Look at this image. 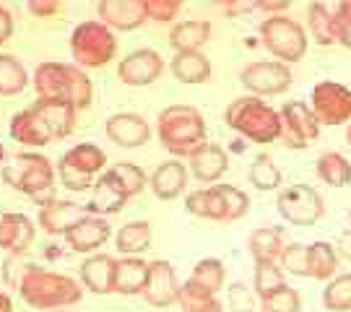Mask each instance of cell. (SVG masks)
I'll return each mask as SVG.
<instances>
[{"label":"cell","instance_id":"obj_27","mask_svg":"<svg viewBox=\"0 0 351 312\" xmlns=\"http://www.w3.org/2000/svg\"><path fill=\"white\" fill-rule=\"evenodd\" d=\"M185 206H188L190 213H195L201 219L226 221V206H224V195H221V185L193 190V193H188V198H185Z\"/></svg>","mask_w":351,"mask_h":312},{"label":"cell","instance_id":"obj_30","mask_svg":"<svg viewBox=\"0 0 351 312\" xmlns=\"http://www.w3.org/2000/svg\"><path fill=\"white\" fill-rule=\"evenodd\" d=\"M255 263H276L284 252V237L278 226H258L247 239Z\"/></svg>","mask_w":351,"mask_h":312},{"label":"cell","instance_id":"obj_49","mask_svg":"<svg viewBox=\"0 0 351 312\" xmlns=\"http://www.w3.org/2000/svg\"><path fill=\"white\" fill-rule=\"evenodd\" d=\"M336 252H339V258L351 263V229L339 235V239H336Z\"/></svg>","mask_w":351,"mask_h":312},{"label":"cell","instance_id":"obj_26","mask_svg":"<svg viewBox=\"0 0 351 312\" xmlns=\"http://www.w3.org/2000/svg\"><path fill=\"white\" fill-rule=\"evenodd\" d=\"M39 115L45 125L50 128L52 138H65L71 136L75 125V107H71L68 101H47V99H37V104H32Z\"/></svg>","mask_w":351,"mask_h":312},{"label":"cell","instance_id":"obj_51","mask_svg":"<svg viewBox=\"0 0 351 312\" xmlns=\"http://www.w3.org/2000/svg\"><path fill=\"white\" fill-rule=\"evenodd\" d=\"M226 13H242V11H250V8H255V3H224L221 5Z\"/></svg>","mask_w":351,"mask_h":312},{"label":"cell","instance_id":"obj_18","mask_svg":"<svg viewBox=\"0 0 351 312\" xmlns=\"http://www.w3.org/2000/svg\"><path fill=\"white\" fill-rule=\"evenodd\" d=\"M110 232H112V226H110L107 219H101V216H91V213H88V216H84L78 224L68 229L65 242H68V248L71 250L86 252V250L101 248V245L110 239Z\"/></svg>","mask_w":351,"mask_h":312},{"label":"cell","instance_id":"obj_55","mask_svg":"<svg viewBox=\"0 0 351 312\" xmlns=\"http://www.w3.org/2000/svg\"><path fill=\"white\" fill-rule=\"evenodd\" d=\"M0 221H3V211H0Z\"/></svg>","mask_w":351,"mask_h":312},{"label":"cell","instance_id":"obj_56","mask_svg":"<svg viewBox=\"0 0 351 312\" xmlns=\"http://www.w3.org/2000/svg\"><path fill=\"white\" fill-rule=\"evenodd\" d=\"M216 312H221V310H216Z\"/></svg>","mask_w":351,"mask_h":312},{"label":"cell","instance_id":"obj_21","mask_svg":"<svg viewBox=\"0 0 351 312\" xmlns=\"http://www.w3.org/2000/svg\"><path fill=\"white\" fill-rule=\"evenodd\" d=\"M190 172L198 177L201 182H213L226 172L229 156L219 143H203L188 156Z\"/></svg>","mask_w":351,"mask_h":312},{"label":"cell","instance_id":"obj_48","mask_svg":"<svg viewBox=\"0 0 351 312\" xmlns=\"http://www.w3.org/2000/svg\"><path fill=\"white\" fill-rule=\"evenodd\" d=\"M289 5H291V0H261V3H255V8L268 11V16H281V11H287Z\"/></svg>","mask_w":351,"mask_h":312},{"label":"cell","instance_id":"obj_3","mask_svg":"<svg viewBox=\"0 0 351 312\" xmlns=\"http://www.w3.org/2000/svg\"><path fill=\"white\" fill-rule=\"evenodd\" d=\"M224 120L232 130L255 143H271L281 138V112H276L271 104L261 97H237L226 107Z\"/></svg>","mask_w":351,"mask_h":312},{"label":"cell","instance_id":"obj_10","mask_svg":"<svg viewBox=\"0 0 351 312\" xmlns=\"http://www.w3.org/2000/svg\"><path fill=\"white\" fill-rule=\"evenodd\" d=\"M291 81H294L291 68L281 60H255L239 71V84L252 91V97H261V99L284 94L291 86Z\"/></svg>","mask_w":351,"mask_h":312},{"label":"cell","instance_id":"obj_43","mask_svg":"<svg viewBox=\"0 0 351 312\" xmlns=\"http://www.w3.org/2000/svg\"><path fill=\"white\" fill-rule=\"evenodd\" d=\"M261 307H263V312H300L302 297L297 289H291L287 284L274 294H268L265 300H261Z\"/></svg>","mask_w":351,"mask_h":312},{"label":"cell","instance_id":"obj_34","mask_svg":"<svg viewBox=\"0 0 351 312\" xmlns=\"http://www.w3.org/2000/svg\"><path fill=\"white\" fill-rule=\"evenodd\" d=\"M307 21H310V37L317 42V45H336L339 37H336V19L333 13L328 11L323 3H313L307 8Z\"/></svg>","mask_w":351,"mask_h":312},{"label":"cell","instance_id":"obj_2","mask_svg":"<svg viewBox=\"0 0 351 312\" xmlns=\"http://www.w3.org/2000/svg\"><path fill=\"white\" fill-rule=\"evenodd\" d=\"M19 294L26 304L37 310H52V307H68L81 302V287L65 274H52L39 265H26L24 276L19 281Z\"/></svg>","mask_w":351,"mask_h":312},{"label":"cell","instance_id":"obj_4","mask_svg":"<svg viewBox=\"0 0 351 312\" xmlns=\"http://www.w3.org/2000/svg\"><path fill=\"white\" fill-rule=\"evenodd\" d=\"M159 138L164 149L175 156H185L206 143V120L190 104H169L159 112Z\"/></svg>","mask_w":351,"mask_h":312},{"label":"cell","instance_id":"obj_29","mask_svg":"<svg viewBox=\"0 0 351 312\" xmlns=\"http://www.w3.org/2000/svg\"><path fill=\"white\" fill-rule=\"evenodd\" d=\"M211 37V24L203 19H190V21H180L172 26L169 32V45L175 47V52H190L201 50L203 45Z\"/></svg>","mask_w":351,"mask_h":312},{"label":"cell","instance_id":"obj_12","mask_svg":"<svg viewBox=\"0 0 351 312\" xmlns=\"http://www.w3.org/2000/svg\"><path fill=\"white\" fill-rule=\"evenodd\" d=\"M320 136V120L315 117L313 107L294 99L281 110V141L289 149H307V143Z\"/></svg>","mask_w":351,"mask_h":312},{"label":"cell","instance_id":"obj_15","mask_svg":"<svg viewBox=\"0 0 351 312\" xmlns=\"http://www.w3.org/2000/svg\"><path fill=\"white\" fill-rule=\"evenodd\" d=\"M177 291H180V284H177L172 263L151 261L146 289H143V297L149 300V304H154V307H167V304L177 302Z\"/></svg>","mask_w":351,"mask_h":312},{"label":"cell","instance_id":"obj_5","mask_svg":"<svg viewBox=\"0 0 351 312\" xmlns=\"http://www.w3.org/2000/svg\"><path fill=\"white\" fill-rule=\"evenodd\" d=\"M3 180L11 187H19L21 193L42 203L52 200V182H55V167L47 156L34 151H21L11 156L3 167Z\"/></svg>","mask_w":351,"mask_h":312},{"label":"cell","instance_id":"obj_38","mask_svg":"<svg viewBox=\"0 0 351 312\" xmlns=\"http://www.w3.org/2000/svg\"><path fill=\"white\" fill-rule=\"evenodd\" d=\"M247 177H250L252 187H258V190H274V187L281 185V169L268 154H258L252 159Z\"/></svg>","mask_w":351,"mask_h":312},{"label":"cell","instance_id":"obj_9","mask_svg":"<svg viewBox=\"0 0 351 312\" xmlns=\"http://www.w3.org/2000/svg\"><path fill=\"white\" fill-rule=\"evenodd\" d=\"M276 208L281 213V219H287L289 224L313 226L326 213V203L313 185L297 182V185H289L278 193Z\"/></svg>","mask_w":351,"mask_h":312},{"label":"cell","instance_id":"obj_44","mask_svg":"<svg viewBox=\"0 0 351 312\" xmlns=\"http://www.w3.org/2000/svg\"><path fill=\"white\" fill-rule=\"evenodd\" d=\"M226 304H229L232 312H252L255 300H252L250 289L245 287V284H239V281H234L232 287L226 289Z\"/></svg>","mask_w":351,"mask_h":312},{"label":"cell","instance_id":"obj_32","mask_svg":"<svg viewBox=\"0 0 351 312\" xmlns=\"http://www.w3.org/2000/svg\"><path fill=\"white\" fill-rule=\"evenodd\" d=\"M307 258H310V276L317 278V281H330L336 278V271H339V252H336V245L330 242H313L307 248Z\"/></svg>","mask_w":351,"mask_h":312},{"label":"cell","instance_id":"obj_19","mask_svg":"<svg viewBox=\"0 0 351 312\" xmlns=\"http://www.w3.org/2000/svg\"><path fill=\"white\" fill-rule=\"evenodd\" d=\"M34 239V224L29 221L24 213L3 211V221H0V248L8 250L11 255H24L26 248Z\"/></svg>","mask_w":351,"mask_h":312},{"label":"cell","instance_id":"obj_20","mask_svg":"<svg viewBox=\"0 0 351 312\" xmlns=\"http://www.w3.org/2000/svg\"><path fill=\"white\" fill-rule=\"evenodd\" d=\"M149 182L156 198L175 200L177 195H182V190L188 185V167L180 162V159L162 162L154 169V175H151Z\"/></svg>","mask_w":351,"mask_h":312},{"label":"cell","instance_id":"obj_6","mask_svg":"<svg viewBox=\"0 0 351 312\" xmlns=\"http://www.w3.org/2000/svg\"><path fill=\"white\" fill-rule=\"evenodd\" d=\"M117 52V39L112 29L101 21H81L71 34V55L75 65L84 68H104Z\"/></svg>","mask_w":351,"mask_h":312},{"label":"cell","instance_id":"obj_39","mask_svg":"<svg viewBox=\"0 0 351 312\" xmlns=\"http://www.w3.org/2000/svg\"><path fill=\"white\" fill-rule=\"evenodd\" d=\"M323 304L330 312L351 310V274H339L328 281V287L323 289Z\"/></svg>","mask_w":351,"mask_h":312},{"label":"cell","instance_id":"obj_35","mask_svg":"<svg viewBox=\"0 0 351 312\" xmlns=\"http://www.w3.org/2000/svg\"><path fill=\"white\" fill-rule=\"evenodd\" d=\"M117 250H123L128 258L138 255L151 245V224L149 221H128L117 229Z\"/></svg>","mask_w":351,"mask_h":312},{"label":"cell","instance_id":"obj_45","mask_svg":"<svg viewBox=\"0 0 351 312\" xmlns=\"http://www.w3.org/2000/svg\"><path fill=\"white\" fill-rule=\"evenodd\" d=\"M143 3H146V16L151 21H159V24L172 21L182 5L180 0H143Z\"/></svg>","mask_w":351,"mask_h":312},{"label":"cell","instance_id":"obj_11","mask_svg":"<svg viewBox=\"0 0 351 312\" xmlns=\"http://www.w3.org/2000/svg\"><path fill=\"white\" fill-rule=\"evenodd\" d=\"M320 125H343L351 120V88L339 81H320L313 86L310 99Z\"/></svg>","mask_w":351,"mask_h":312},{"label":"cell","instance_id":"obj_24","mask_svg":"<svg viewBox=\"0 0 351 312\" xmlns=\"http://www.w3.org/2000/svg\"><path fill=\"white\" fill-rule=\"evenodd\" d=\"M149 278V263L143 258H120L114 265V284L112 291L117 294H141L146 289Z\"/></svg>","mask_w":351,"mask_h":312},{"label":"cell","instance_id":"obj_1","mask_svg":"<svg viewBox=\"0 0 351 312\" xmlns=\"http://www.w3.org/2000/svg\"><path fill=\"white\" fill-rule=\"evenodd\" d=\"M34 88L39 99L68 101L75 110H86L91 104V81L78 65L42 62L34 73Z\"/></svg>","mask_w":351,"mask_h":312},{"label":"cell","instance_id":"obj_13","mask_svg":"<svg viewBox=\"0 0 351 312\" xmlns=\"http://www.w3.org/2000/svg\"><path fill=\"white\" fill-rule=\"evenodd\" d=\"M162 55L156 50L143 47V50L128 52L123 62H120V68H117V75L123 78V84H128V86H149V84H154L162 75Z\"/></svg>","mask_w":351,"mask_h":312},{"label":"cell","instance_id":"obj_50","mask_svg":"<svg viewBox=\"0 0 351 312\" xmlns=\"http://www.w3.org/2000/svg\"><path fill=\"white\" fill-rule=\"evenodd\" d=\"M11 32H13V19H11V13L5 11L3 5H0V45L5 42V39L11 37Z\"/></svg>","mask_w":351,"mask_h":312},{"label":"cell","instance_id":"obj_23","mask_svg":"<svg viewBox=\"0 0 351 312\" xmlns=\"http://www.w3.org/2000/svg\"><path fill=\"white\" fill-rule=\"evenodd\" d=\"M114 265H117V261L112 255H104V252L91 255L81 265V281L94 294H110L114 284Z\"/></svg>","mask_w":351,"mask_h":312},{"label":"cell","instance_id":"obj_54","mask_svg":"<svg viewBox=\"0 0 351 312\" xmlns=\"http://www.w3.org/2000/svg\"><path fill=\"white\" fill-rule=\"evenodd\" d=\"M3 156H5V149H3V146H0V159H3Z\"/></svg>","mask_w":351,"mask_h":312},{"label":"cell","instance_id":"obj_37","mask_svg":"<svg viewBox=\"0 0 351 312\" xmlns=\"http://www.w3.org/2000/svg\"><path fill=\"white\" fill-rule=\"evenodd\" d=\"M26 86V68L16 55H0V94L11 97Z\"/></svg>","mask_w":351,"mask_h":312},{"label":"cell","instance_id":"obj_14","mask_svg":"<svg viewBox=\"0 0 351 312\" xmlns=\"http://www.w3.org/2000/svg\"><path fill=\"white\" fill-rule=\"evenodd\" d=\"M97 11H99L101 24L110 29H120V32L138 29L149 19L143 0H101Z\"/></svg>","mask_w":351,"mask_h":312},{"label":"cell","instance_id":"obj_52","mask_svg":"<svg viewBox=\"0 0 351 312\" xmlns=\"http://www.w3.org/2000/svg\"><path fill=\"white\" fill-rule=\"evenodd\" d=\"M0 312H13V302L5 291H0Z\"/></svg>","mask_w":351,"mask_h":312},{"label":"cell","instance_id":"obj_41","mask_svg":"<svg viewBox=\"0 0 351 312\" xmlns=\"http://www.w3.org/2000/svg\"><path fill=\"white\" fill-rule=\"evenodd\" d=\"M123 203H125V198H123L110 182H104V180L99 177V180L94 182V198H91V203L86 206V211L91 213V216L114 213L123 208Z\"/></svg>","mask_w":351,"mask_h":312},{"label":"cell","instance_id":"obj_53","mask_svg":"<svg viewBox=\"0 0 351 312\" xmlns=\"http://www.w3.org/2000/svg\"><path fill=\"white\" fill-rule=\"evenodd\" d=\"M346 141H349V146H351V125L346 128Z\"/></svg>","mask_w":351,"mask_h":312},{"label":"cell","instance_id":"obj_46","mask_svg":"<svg viewBox=\"0 0 351 312\" xmlns=\"http://www.w3.org/2000/svg\"><path fill=\"white\" fill-rule=\"evenodd\" d=\"M333 19H336V37L346 50H351V0H341L339 8L333 11Z\"/></svg>","mask_w":351,"mask_h":312},{"label":"cell","instance_id":"obj_17","mask_svg":"<svg viewBox=\"0 0 351 312\" xmlns=\"http://www.w3.org/2000/svg\"><path fill=\"white\" fill-rule=\"evenodd\" d=\"M104 130H107L110 141H114V143L123 146V149L143 146L151 136L149 123L136 112H114L112 117H107Z\"/></svg>","mask_w":351,"mask_h":312},{"label":"cell","instance_id":"obj_31","mask_svg":"<svg viewBox=\"0 0 351 312\" xmlns=\"http://www.w3.org/2000/svg\"><path fill=\"white\" fill-rule=\"evenodd\" d=\"M317 177L330 187H346L351 182V162L339 151H323L315 162Z\"/></svg>","mask_w":351,"mask_h":312},{"label":"cell","instance_id":"obj_33","mask_svg":"<svg viewBox=\"0 0 351 312\" xmlns=\"http://www.w3.org/2000/svg\"><path fill=\"white\" fill-rule=\"evenodd\" d=\"M177 302L180 307L185 312H216V310H224L221 302L216 300V294L206 291L203 287L193 284V281H185L180 284V291H177Z\"/></svg>","mask_w":351,"mask_h":312},{"label":"cell","instance_id":"obj_42","mask_svg":"<svg viewBox=\"0 0 351 312\" xmlns=\"http://www.w3.org/2000/svg\"><path fill=\"white\" fill-rule=\"evenodd\" d=\"M281 271H289L291 276H310V258H307V245L302 242H289L281 252Z\"/></svg>","mask_w":351,"mask_h":312},{"label":"cell","instance_id":"obj_25","mask_svg":"<svg viewBox=\"0 0 351 312\" xmlns=\"http://www.w3.org/2000/svg\"><path fill=\"white\" fill-rule=\"evenodd\" d=\"M99 177L104 180V182H110V185H112L125 200L133 198V195H138L141 190L146 187V172L141 169L138 164H133V162L112 164V167H110V169H104Z\"/></svg>","mask_w":351,"mask_h":312},{"label":"cell","instance_id":"obj_40","mask_svg":"<svg viewBox=\"0 0 351 312\" xmlns=\"http://www.w3.org/2000/svg\"><path fill=\"white\" fill-rule=\"evenodd\" d=\"M281 287H287V276L278 268L276 263H255V278H252V289L255 294L265 300L268 294L278 291Z\"/></svg>","mask_w":351,"mask_h":312},{"label":"cell","instance_id":"obj_36","mask_svg":"<svg viewBox=\"0 0 351 312\" xmlns=\"http://www.w3.org/2000/svg\"><path fill=\"white\" fill-rule=\"evenodd\" d=\"M224 276H226L224 263L216 261V258H203V261H198L193 265L190 281L203 287L206 291L216 294V291H221V287H224Z\"/></svg>","mask_w":351,"mask_h":312},{"label":"cell","instance_id":"obj_8","mask_svg":"<svg viewBox=\"0 0 351 312\" xmlns=\"http://www.w3.org/2000/svg\"><path fill=\"white\" fill-rule=\"evenodd\" d=\"M104 164H107V154L97 143H78L60 156V164H58L60 182L71 190H86L91 187L94 175H99L104 169Z\"/></svg>","mask_w":351,"mask_h":312},{"label":"cell","instance_id":"obj_57","mask_svg":"<svg viewBox=\"0 0 351 312\" xmlns=\"http://www.w3.org/2000/svg\"><path fill=\"white\" fill-rule=\"evenodd\" d=\"M58 312H63V310H58Z\"/></svg>","mask_w":351,"mask_h":312},{"label":"cell","instance_id":"obj_47","mask_svg":"<svg viewBox=\"0 0 351 312\" xmlns=\"http://www.w3.org/2000/svg\"><path fill=\"white\" fill-rule=\"evenodd\" d=\"M29 11L42 19V16H55V13H60L63 5H60V0H29Z\"/></svg>","mask_w":351,"mask_h":312},{"label":"cell","instance_id":"obj_7","mask_svg":"<svg viewBox=\"0 0 351 312\" xmlns=\"http://www.w3.org/2000/svg\"><path fill=\"white\" fill-rule=\"evenodd\" d=\"M261 39L265 50L281 62H297L307 52V32L291 16H268L261 21Z\"/></svg>","mask_w":351,"mask_h":312},{"label":"cell","instance_id":"obj_16","mask_svg":"<svg viewBox=\"0 0 351 312\" xmlns=\"http://www.w3.org/2000/svg\"><path fill=\"white\" fill-rule=\"evenodd\" d=\"M84 216H88L86 206H78L73 200L52 198L39 206V224L50 235H68V229L78 224Z\"/></svg>","mask_w":351,"mask_h":312},{"label":"cell","instance_id":"obj_22","mask_svg":"<svg viewBox=\"0 0 351 312\" xmlns=\"http://www.w3.org/2000/svg\"><path fill=\"white\" fill-rule=\"evenodd\" d=\"M11 136L24 143V146H45L47 141H52L50 128L45 125L42 115L34 107H26L21 112H16L11 117Z\"/></svg>","mask_w":351,"mask_h":312},{"label":"cell","instance_id":"obj_28","mask_svg":"<svg viewBox=\"0 0 351 312\" xmlns=\"http://www.w3.org/2000/svg\"><path fill=\"white\" fill-rule=\"evenodd\" d=\"M169 68H172L177 81H182V84H203L211 75V60L201 50L175 52Z\"/></svg>","mask_w":351,"mask_h":312}]
</instances>
